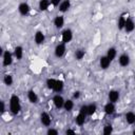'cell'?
<instances>
[{"label":"cell","mask_w":135,"mask_h":135,"mask_svg":"<svg viewBox=\"0 0 135 135\" xmlns=\"http://www.w3.org/2000/svg\"><path fill=\"white\" fill-rule=\"evenodd\" d=\"M8 104H9V112L13 115H17V114L20 113V111H21V102H20V98H19L18 95H16V94L11 95Z\"/></svg>","instance_id":"cell-1"},{"label":"cell","mask_w":135,"mask_h":135,"mask_svg":"<svg viewBox=\"0 0 135 135\" xmlns=\"http://www.w3.org/2000/svg\"><path fill=\"white\" fill-rule=\"evenodd\" d=\"M65 52H66V44L63 42L58 43L54 49V55L57 58H62L65 55Z\"/></svg>","instance_id":"cell-2"},{"label":"cell","mask_w":135,"mask_h":135,"mask_svg":"<svg viewBox=\"0 0 135 135\" xmlns=\"http://www.w3.org/2000/svg\"><path fill=\"white\" fill-rule=\"evenodd\" d=\"M73 37H74L73 31H72L71 28H65V30H63L62 33H61V42L68 44L69 42H71V41L73 40Z\"/></svg>","instance_id":"cell-3"},{"label":"cell","mask_w":135,"mask_h":135,"mask_svg":"<svg viewBox=\"0 0 135 135\" xmlns=\"http://www.w3.org/2000/svg\"><path fill=\"white\" fill-rule=\"evenodd\" d=\"M14 58V54L11 53L9 51H4L3 55H2V65L3 66H9L13 63V59Z\"/></svg>","instance_id":"cell-4"},{"label":"cell","mask_w":135,"mask_h":135,"mask_svg":"<svg viewBox=\"0 0 135 135\" xmlns=\"http://www.w3.org/2000/svg\"><path fill=\"white\" fill-rule=\"evenodd\" d=\"M53 103H54V105H55V108L56 109H58V110H60V109H62L63 108V104H64V98L59 94V93H56L54 96H53Z\"/></svg>","instance_id":"cell-5"},{"label":"cell","mask_w":135,"mask_h":135,"mask_svg":"<svg viewBox=\"0 0 135 135\" xmlns=\"http://www.w3.org/2000/svg\"><path fill=\"white\" fill-rule=\"evenodd\" d=\"M130 62H131V58H130V56H129L128 53H122V54L119 55V57H118V63H119L120 66L127 68L130 64Z\"/></svg>","instance_id":"cell-6"},{"label":"cell","mask_w":135,"mask_h":135,"mask_svg":"<svg viewBox=\"0 0 135 135\" xmlns=\"http://www.w3.org/2000/svg\"><path fill=\"white\" fill-rule=\"evenodd\" d=\"M31 11V6L27 2H20L18 5V12L21 16H27Z\"/></svg>","instance_id":"cell-7"},{"label":"cell","mask_w":135,"mask_h":135,"mask_svg":"<svg viewBox=\"0 0 135 135\" xmlns=\"http://www.w3.org/2000/svg\"><path fill=\"white\" fill-rule=\"evenodd\" d=\"M40 122H41L42 126H44L46 128H49L51 126V123H52V117L50 116V114L47 112H42L40 114Z\"/></svg>","instance_id":"cell-8"},{"label":"cell","mask_w":135,"mask_h":135,"mask_svg":"<svg viewBox=\"0 0 135 135\" xmlns=\"http://www.w3.org/2000/svg\"><path fill=\"white\" fill-rule=\"evenodd\" d=\"M34 41H35V43L37 45L43 44L44 41H45V35H44V33L42 31H37L35 33V35H34Z\"/></svg>","instance_id":"cell-9"},{"label":"cell","mask_w":135,"mask_h":135,"mask_svg":"<svg viewBox=\"0 0 135 135\" xmlns=\"http://www.w3.org/2000/svg\"><path fill=\"white\" fill-rule=\"evenodd\" d=\"M134 30H135V21L131 17H127V21H126L123 31L126 33H132Z\"/></svg>","instance_id":"cell-10"},{"label":"cell","mask_w":135,"mask_h":135,"mask_svg":"<svg viewBox=\"0 0 135 135\" xmlns=\"http://www.w3.org/2000/svg\"><path fill=\"white\" fill-rule=\"evenodd\" d=\"M119 98H120V93H119V91H117V90H111V91L109 92V94H108V99H109V101H111V102L116 103V102H118Z\"/></svg>","instance_id":"cell-11"},{"label":"cell","mask_w":135,"mask_h":135,"mask_svg":"<svg viewBox=\"0 0 135 135\" xmlns=\"http://www.w3.org/2000/svg\"><path fill=\"white\" fill-rule=\"evenodd\" d=\"M64 17L62 16V15H57L55 18H54V20H53V24H54V26L57 28V30H60V28H62L63 27V25H64Z\"/></svg>","instance_id":"cell-12"},{"label":"cell","mask_w":135,"mask_h":135,"mask_svg":"<svg viewBox=\"0 0 135 135\" xmlns=\"http://www.w3.org/2000/svg\"><path fill=\"white\" fill-rule=\"evenodd\" d=\"M103 111H104V113L107 114V115H113L114 113H115V111H116V107H115V103L114 102H111V101H108L105 104H104V107H103Z\"/></svg>","instance_id":"cell-13"},{"label":"cell","mask_w":135,"mask_h":135,"mask_svg":"<svg viewBox=\"0 0 135 135\" xmlns=\"http://www.w3.org/2000/svg\"><path fill=\"white\" fill-rule=\"evenodd\" d=\"M27 99L33 104H37L38 101H39V97H38L37 93L34 90H28L27 91Z\"/></svg>","instance_id":"cell-14"},{"label":"cell","mask_w":135,"mask_h":135,"mask_svg":"<svg viewBox=\"0 0 135 135\" xmlns=\"http://www.w3.org/2000/svg\"><path fill=\"white\" fill-rule=\"evenodd\" d=\"M111 62H112V61L108 58L107 55H102V56L99 58V65H100V68H101L102 70H107V69L110 66Z\"/></svg>","instance_id":"cell-15"},{"label":"cell","mask_w":135,"mask_h":135,"mask_svg":"<svg viewBox=\"0 0 135 135\" xmlns=\"http://www.w3.org/2000/svg\"><path fill=\"white\" fill-rule=\"evenodd\" d=\"M86 114H84V113H82V112H79L77 115H76V117H75V123L77 124V126H83L84 123H85V120H86Z\"/></svg>","instance_id":"cell-16"},{"label":"cell","mask_w":135,"mask_h":135,"mask_svg":"<svg viewBox=\"0 0 135 135\" xmlns=\"http://www.w3.org/2000/svg\"><path fill=\"white\" fill-rule=\"evenodd\" d=\"M71 8V0H62L58 6L60 13H66Z\"/></svg>","instance_id":"cell-17"},{"label":"cell","mask_w":135,"mask_h":135,"mask_svg":"<svg viewBox=\"0 0 135 135\" xmlns=\"http://www.w3.org/2000/svg\"><path fill=\"white\" fill-rule=\"evenodd\" d=\"M13 54H14V57H15L17 60H21V59L23 58V54H24L23 47H22L21 45H17V46H15Z\"/></svg>","instance_id":"cell-18"},{"label":"cell","mask_w":135,"mask_h":135,"mask_svg":"<svg viewBox=\"0 0 135 135\" xmlns=\"http://www.w3.org/2000/svg\"><path fill=\"white\" fill-rule=\"evenodd\" d=\"M124 120L128 124H135V113L132 111H129L124 114Z\"/></svg>","instance_id":"cell-19"},{"label":"cell","mask_w":135,"mask_h":135,"mask_svg":"<svg viewBox=\"0 0 135 135\" xmlns=\"http://www.w3.org/2000/svg\"><path fill=\"white\" fill-rule=\"evenodd\" d=\"M126 21H127V15L126 14H121L118 17V20H117V27H118L119 31H123Z\"/></svg>","instance_id":"cell-20"},{"label":"cell","mask_w":135,"mask_h":135,"mask_svg":"<svg viewBox=\"0 0 135 135\" xmlns=\"http://www.w3.org/2000/svg\"><path fill=\"white\" fill-rule=\"evenodd\" d=\"M50 5H51V1L50 0H39V2H38V8L41 12L47 11Z\"/></svg>","instance_id":"cell-21"},{"label":"cell","mask_w":135,"mask_h":135,"mask_svg":"<svg viewBox=\"0 0 135 135\" xmlns=\"http://www.w3.org/2000/svg\"><path fill=\"white\" fill-rule=\"evenodd\" d=\"M107 56H108V58L111 60V61H113L115 58H116V56H117V50L114 47V46H111V47H109L108 50H107V54H105Z\"/></svg>","instance_id":"cell-22"},{"label":"cell","mask_w":135,"mask_h":135,"mask_svg":"<svg viewBox=\"0 0 135 135\" xmlns=\"http://www.w3.org/2000/svg\"><path fill=\"white\" fill-rule=\"evenodd\" d=\"M63 89H64V82H63L62 80L57 79V80H56V83H55V86H54V89H53V91H54L55 93H61V92L63 91Z\"/></svg>","instance_id":"cell-23"},{"label":"cell","mask_w":135,"mask_h":135,"mask_svg":"<svg viewBox=\"0 0 135 135\" xmlns=\"http://www.w3.org/2000/svg\"><path fill=\"white\" fill-rule=\"evenodd\" d=\"M63 109L66 111V112H71L73 109H74V99H66L64 101V104H63Z\"/></svg>","instance_id":"cell-24"},{"label":"cell","mask_w":135,"mask_h":135,"mask_svg":"<svg viewBox=\"0 0 135 135\" xmlns=\"http://www.w3.org/2000/svg\"><path fill=\"white\" fill-rule=\"evenodd\" d=\"M2 81H3V83H4L5 85L11 86V85L14 83V78H13V76H12L11 74H4Z\"/></svg>","instance_id":"cell-25"},{"label":"cell","mask_w":135,"mask_h":135,"mask_svg":"<svg viewBox=\"0 0 135 135\" xmlns=\"http://www.w3.org/2000/svg\"><path fill=\"white\" fill-rule=\"evenodd\" d=\"M74 55H75L76 60H82L84 55H85V51H84V49H77Z\"/></svg>","instance_id":"cell-26"},{"label":"cell","mask_w":135,"mask_h":135,"mask_svg":"<svg viewBox=\"0 0 135 135\" xmlns=\"http://www.w3.org/2000/svg\"><path fill=\"white\" fill-rule=\"evenodd\" d=\"M97 110V104L95 102H92V103H89L88 104V116H91L93 114H95Z\"/></svg>","instance_id":"cell-27"},{"label":"cell","mask_w":135,"mask_h":135,"mask_svg":"<svg viewBox=\"0 0 135 135\" xmlns=\"http://www.w3.org/2000/svg\"><path fill=\"white\" fill-rule=\"evenodd\" d=\"M102 133L105 134V135H109V134H112L113 133V126L111 123H107L103 126V129H102Z\"/></svg>","instance_id":"cell-28"},{"label":"cell","mask_w":135,"mask_h":135,"mask_svg":"<svg viewBox=\"0 0 135 135\" xmlns=\"http://www.w3.org/2000/svg\"><path fill=\"white\" fill-rule=\"evenodd\" d=\"M56 80L57 79H54V78H47L46 81H45V84H46L47 89H50V90L53 91V89L55 86V83H56Z\"/></svg>","instance_id":"cell-29"},{"label":"cell","mask_w":135,"mask_h":135,"mask_svg":"<svg viewBox=\"0 0 135 135\" xmlns=\"http://www.w3.org/2000/svg\"><path fill=\"white\" fill-rule=\"evenodd\" d=\"M45 133H46L47 135H57V134H58V130H56V129H54V128L49 127Z\"/></svg>","instance_id":"cell-30"},{"label":"cell","mask_w":135,"mask_h":135,"mask_svg":"<svg viewBox=\"0 0 135 135\" xmlns=\"http://www.w3.org/2000/svg\"><path fill=\"white\" fill-rule=\"evenodd\" d=\"M80 96H81V92H80V91H75V92L73 93L72 98L75 100V99H79V98H80Z\"/></svg>","instance_id":"cell-31"},{"label":"cell","mask_w":135,"mask_h":135,"mask_svg":"<svg viewBox=\"0 0 135 135\" xmlns=\"http://www.w3.org/2000/svg\"><path fill=\"white\" fill-rule=\"evenodd\" d=\"M79 112H82V113L88 115V104H82L79 109Z\"/></svg>","instance_id":"cell-32"},{"label":"cell","mask_w":135,"mask_h":135,"mask_svg":"<svg viewBox=\"0 0 135 135\" xmlns=\"http://www.w3.org/2000/svg\"><path fill=\"white\" fill-rule=\"evenodd\" d=\"M50 1H51V4H52L54 7H58L62 0H50Z\"/></svg>","instance_id":"cell-33"},{"label":"cell","mask_w":135,"mask_h":135,"mask_svg":"<svg viewBox=\"0 0 135 135\" xmlns=\"http://www.w3.org/2000/svg\"><path fill=\"white\" fill-rule=\"evenodd\" d=\"M0 103H1V114H4L5 111H6V109H5V102L3 100H1Z\"/></svg>","instance_id":"cell-34"},{"label":"cell","mask_w":135,"mask_h":135,"mask_svg":"<svg viewBox=\"0 0 135 135\" xmlns=\"http://www.w3.org/2000/svg\"><path fill=\"white\" fill-rule=\"evenodd\" d=\"M76 133V131H74V130H72V129H68L66 131H65V134H75Z\"/></svg>","instance_id":"cell-35"},{"label":"cell","mask_w":135,"mask_h":135,"mask_svg":"<svg viewBox=\"0 0 135 135\" xmlns=\"http://www.w3.org/2000/svg\"><path fill=\"white\" fill-rule=\"evenodd\" d=\"M132 134H134V135H135V130H133V131H132Z\"/></svg>","instance_id":"cell-36"},{"label":"cell","mask_w":135,"mask_h":135,"mask_svg":"<svg viewBox=\"0 0 135 135\" xmlns=\"http://www.w3.org/2000/svg\"><path fill=\"white\" fill-rule=\"evenodd\" d=\"M134 81H135V76H134Z\"/></svg>","instance_id":"cell-37"}]
</instances>
